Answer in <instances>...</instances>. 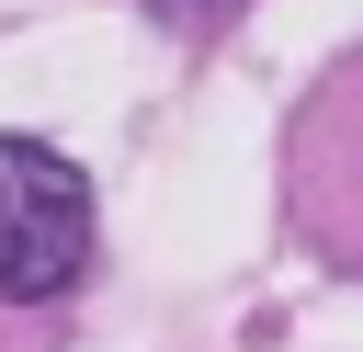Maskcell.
<instances>
[{
  "instance_id": "cell-2",
  "label": "cell",
  "mask_w": 363,
  "mask_h": 352,
  "mask_svg": "<svg viewBox=\"0 0 363 352\" xmlns=\"http://www.w3.org/2000/svg\"><path fill=\"white\" fill-rule=\"evenodd\" d=\"M147 11H159V23H216L227 0H147Z\"/></svg>"
},
{
  "instance_id": "cell-1",
  "label": "cell",
  "mask_w": 363,
  "mask_h": 352,
  "mask_svg": "<svg viewBox=\"0 0 363 352\" xmlns=\"http://www.w3.org/2000/svg\"><path fill=\"white\" fill-rule=\"evenodd\" d=\"M91 273V182L34 148V136H0V295L11 307H45Z\"/></svg>"
}]
</instances>
